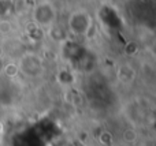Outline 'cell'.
<instances>
[{"label":"cell","mask_w":156,"mask_h":146,"mask_svg":"<svg viewBox=\"0 0 156 146\" xmlns=\"http://www.w3.org/2000/svg\"><path fill=\"white\" fill-rule=\"evenodd\" d=\"M93 26L92 16L86 11H74L67 19V29L70 30L71 34L77 37H82L89 33V30Z\"/></svg>","instance_id":"cell-1"},{"label":"cell","mask_w":156,"mask_h":146,"mask_svg":"<svg viewBox=\"0 0 156 146\" xmlns=\"http://www.w3.org/2000/svg\"><path fill=\"white\" fill-rule=\"evenodd\" d=\"M18 70L27 78H37L44 73L43 59L34 53H26L19 59Z\"/></svg>","instance_id":"cell-2"},{"label":"cell","mask_w":156,"mask_h":146,"mask_svg":"<svg viewBox=\"0 0 156 146\" xmlns=\"http://www.w3.org/2000/svg\"><path fill=\"white\" fill-rule=\"evenodd\" d=\"M56 19V10L48 2L38 3L33 10V21L41 27H49Z\"/></svg>","instance_id":"cell-3"},{"label":"cell","mask_w":156,"mask_h":146,"mask_svg":"<svg viewBox=\"0 0 156 146\" xmlns=\"http://www.w3.org/2000/svg\"><path fill=\"white\" fill-rule=\"evenodd\" d=\"M116 74H118V78L121 79V82H123V83H130V82L136 78L134 68H133L132 66H129V64L121 66V67L118 68V73Z\"/></svg>","instance_id":"cell-4"},{"label":"cell","mask_w":156,"mask_h":146,"mask_svg":"<svg viewBox=\"0 0 156 146\" xmlns=\"http://www.w3.org/2000/svg\"><path fill=\"white\" fill-rule=\"evenodd\" d=\"M65 52H67V57L71 60H80L81 57V46L78 45V44L73 42V41H70V42H66L65 44Z\"/></svg>","instance_id":"cell-5"},{"label":"cell","mask_w":156,"mask_h":146,"mask_svg":"<svg viewBox=\"0 0 156 146\" xmlns=\"http://www.w3.org/2000/svg\"><path fill=\"white\" fill-rule=\"evenodd\" d=\"M3 74H4L8 79H12L14 76H16L19 74L18 64H14V63H5L4 70H3Z\"/></svg>","instance_id":"cell-6"},{"label":"cell","mask_w":156,"mask_h":146,"mask_svg":"<svg viewBox=\"0 0 156 146\" xmlns=\"http://www.w3.org/2000/svg\"><path fill=\"white\" fill-rule=\"evenodd\" d=\"M59 81L65 85H70L73 82V75L70 73H67V71H62L59 74Z\"/></svg>","instance_id":"cell-7"},{"label":"cell","mask_w":156,"mask_h":146,"mask_svg":"<svg viewBox=\"0 0 156 146\" xmlns=\"http://www.w3.org/2000/svg\"><path fill=\"white\" fill-rule=\"evenodd\" d=\"M4 64H5L4 59H3V57L0 56V75H3V70H4Z\"/></svg>","instance_id":"cell-8"}]
</instances>
